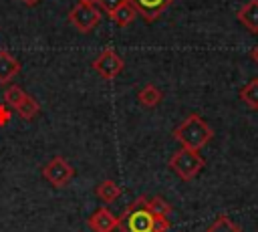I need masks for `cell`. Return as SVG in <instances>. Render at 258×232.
<instances>
[{
    "label": "cell",
    "instance_id": "obj_1",
    "mask_svg": "<svg viewBox=\"0 0 258 232\" xmlns=\"http://www.w3.org/2000/svg\"><path fill=\"white\" fill-rule=\"evenodd\" d=\"M143 202H145V196H139L119 216L121 232H167L171 228V222L165 216H153L143 206Z\"/></svg>",
    "mask_w": 258,
    "mask_h": 232
},
{
    "label": "cell",
    "instance_id": "obj_2",
    "mask_svg": "<svg viewBox=\"0 0 258 232\" xmlns=\"http://www.w3.org/2000/svg\"><path fill=\"white\" fill-rule=\"evenodd\" d=\"M212 137H214V129L198 113L187 115L173 129V139H177L181 143V147L194 149V151H200L202 147H206L212 141Z\"/></svg>",
    "mask_w": 258,
    "mask_h": 232
},
{
    "label": "cell",
    "instance_id": "obj_3",
    "mask_svg": "<svg viewBox=\"0 0 258 232\" xmlns=\"http://www.w3.org/2000/svg\"><path fill=\"white\" fill-rule=\"evenodd\" d=\"M183 182H191L200 171L202 167L206 165V159L200 155V151H194V149H177L171 157H169V163H167Z\"/></svg>",
    "mask_w": 258,
    "mask_h": 232
},
{
    "label": "cell",
    "instance_id": "obj_4",
    "mask_svg": "<svg viewBox=\"0 0 258 232\" xmlns=\"http://www.w3.org/2000/svg\"><path fill=\"white\" fill-rule=\"evenodd\" d=\"M69 22L79 30V32H91L99 22H101V10L93 2H83L79 0L71 10H69Z\"/></svg>",
    "mask_w": 258,
    "mask_h": 232
},
{
    "label": "cell",
    "instance_id": "obj_5",
    "mask_svg": "<svg viewBox=\"0 0 258 232\" xmlns=\"http://www.w3.org/2000/svg\"><path fill=\"white\" fill-rule=\"evenodd\" d=\"M42 178L52 186V188H64L73 178H75V167L60 155L52 157L44 167H42Z\"/></svg>",
    "mask_w": 258,
    "mask_h": 232
},
{
    "label": "cell",
    "instance_id": "obj_6",
    "mask_svg": "<svg viewBox=\"0 0 258 232\" xmlns=\"http://www.w3.org/2000/svg\"><path fill=\"white\" fill-rule=\"evenodd\" d=\"M123 67H125L123 59H121V56L117 54V50H113V48H103V50L99 52V56L93 61L95 73H99L105 81L117 79V77L121 75Z\"/></svg>",
    "mask_w": 258,
    "mask_h": 232
},
{
    "label": "cell",
    "instance_id": "obj_7",
    "mask_svg": "<svg viewBox=\"0 0 258 232\" xmlns=\"http://www.w3.org/2000/svg\"><path fill=\"white\" fill-rule=\"evenodd\" d=\"M87 224L93 232H115L119 228V218L107 206H101L89 216Z\"/></svg>",
    "mask_w": 258,
    "mask_h": 232
},
{
    "label": "cell",
    "instance_id": "obj_8",
    "mask_svg": "<svg viewBox=\"0 0 258 232\" xmlns=\"http://www.w3.org/2000/svg\"><path fill=\"white\" fill-rule=\"evenodd\" d=\"M137 14H141L147 22H153L157 16H161L175 0H129Z\"/></svg>",
    "mask_w": 258,
    "mask_h": 232
},
{
    "label": "cell",
    "instance_id": "obj_9",
    "mask_svg": "<svg viewBox=\"0 0 258 232\" xmlns=\"http://www.w3.org/2000/svg\"><path fill=\"white\" fill-rule=\"evenodd\" d=\"M236 18L240 20V24L250 30V32H258V0H248L238 12H236Z\"/></svg>",
    "mask_w": 258,
    "mask_h": 232
},
{
    "label": "cell",
    "instance_id": "obj_10",
    "mask_svg": "<svg viewBox=\"0 0 258 232\" xmlns=\"http://www.w3.org/2000/svg\"><path fill=\"white\" fill-rule=\"evenodd\" d=\"M20 73V61H16L8 50L0 48V83H10Z\"/></svg>",
    "mask_w": 258,
    "mask_h": 232
},
{
    "label": "cell",
    "instance_id": "obj_11",
    "mask_svg": "<svg viewBox=\"0 0 258 232\" xmlns=\"http://www.w3.org/2000/svg\"><path fill=\"white\" fill-rule=\"evenodd\" d=\"M97 196H99V200L103 202V204H111L113 200H117L121 194H123V188L117 184V182H113V180H103L99 186H97Z\"/></svg>",
    "mask_w": 258,
    "mask_h": 232
},
{
    "label": "cell",
    "instance_id": "obj_12",
    "mask_svg": "<svg viewBox=\"0 0 258 232\" xmlns=\"http://www.w3.org/2000/svg\"><path fill=\"white\" fill-rule=\"evenodd\" d=\"M238 97H240V101H242L246 107H250V109L256 111V109H258V77L250 79V81L240 89Z\"/></svg>",
    "mask_w": 258,
    "mask_h": 232
},
{
    "label": "cell",
    "instance_id": "obj_13",
    "mask_svg": "<svg viewBox=\"0 0 258 232\" xmlns=\"http://www.w3.org/2000/svg\"><path fill=\"white\" fill-rule=\"evenodd\" d=\"M111 18H113V22L119 26V28H125V26H129L133 20H135V16H137V10L133 8V4L127 0L125 4H121L113 14H109Z\"/></svg>",
    "mask_w": 258,
    "mask_h": 232
},
{
    "label": "cell",
    "instance_id": "obj_14",
    "mask_svg": "<svg viewBox=\"0 0 258 232\" xmlns=\"http://www.w3.org/2000/svg\"><path fill=\"white\" fill-rule=\"evenodd\" d=\"M161 99H163V93L155 85H145L137 91V101L143 107H155V105L161 103Z\"/></svg>",
    "mask_w": 258,
    "mask_h": 232
},
{
    "label": "cell",
    "instance_id": "obj_15",
    "mask_svg": "<svg viewBox=\"0 0 258 232\" xmlns=\"http://www.w3.org/2000/svg\"><path fill=\"white\" fill-rule=\"evenodd\" d=\"M38 111H40V105H38V101H36L32 95H26V97L20 101V105L16 107V113H18L22 119H26V121L34 119V117L38 115Z\"/></svg>",
    "mask_w": 258,
    "mask_h": 232
},
{
    "label": "cell",
    "instance_id": "obj_16",
    "mask_svg": "<svg viewBox=\"0 0 258 232\" xmlns=\"http://www.w3.org/2000/svg\"><path fill=\"white\" fill-rule=\"evenodd\" d=\"M143 206L153 214V216H169L171 214V204H167L161 196H153V198H145Z\"/></svg>",
    "mask_w": 258,
    "mask_h": 232
},
{
    "label": "cell",
    "instance_id": "obj_17",
    "mask_svg": "<svg viewBox=\"0 0 258 232\" xmlns=\"http://www.w3.org/2000/svg\"><path fill=\"white\" fill-rule=\"evenodd\" d=\"M204 232H244L238 224H234L226 214H222V216H218Z\"/></svg>",
    "mask_w": 258,
    "mask_h": 232
},
{
    "label": "cell",
    "instance_id": "obj_18",
    "mask_svg": "<svg viewBox=\"0 0 258 232\" xmlns=\"http://www.w3.org/2000/svg\"><path fill=\"white\" fill-rule=\"evenodd\" d=\"M26 97V93L18 87V85H10L6 91H4V101H6V105H10V107H18L20 105V101Z\"/></svg>",
    "mask_w": 258,
    "mask_h": 232
},
{
    "label": "cell",
    "instance_id": "obj_19",
    "mask_svg": "<svg viewBox=\"0 0 258 232\" xmlns=\"http://www.w3.org/2000/svg\"><path fill=\"white\" fill-rule=\"evenodd\" d=\"M125 2H127V0H97L95 4H99L107 14H113V12H115L121 4H125Z\"/></svg>",
    "mask_w": 258,
    "mask_h": 232
},
{
    "label": "cell",
    "instance_id": "obj_20",
    "mask_svg": "<svg viewBox=\"0 0 258 232\" xmlns=\"http://www.w3.org/2000/svg\"><path fill=\"white\" fill-rule=\"evenodd\" d=\"M10 119H12V113H10L8 105H6V103H0V127L8 125V123H10Z\"/></svg>",
    "mask_w": 258,
    "mask_h": 232
},
{
    "label": "cell",
    "instance_id": "obj_21",
    "mask_svg": "<svg viewBox=\"0 0 258 232\" xmlns=\"http://www.w3.org/2000/svg\"><path fill=\"white\" fill-rule=\"evenodd\" d=\"M250 59H252V61H254V63L258 65V44L250 48Z\"/></svg>",
    "mask_w": 258,
    "mask_h": 232
},
{
    "label": "cell",
    "instance_id": "obj_22",
    "mask_svg": "<svg viewBox=\"0 0 258 232\" xmlns=\"http://www.w3.org/2000/svg\"><path fill=\"white\" fill-rule=\"evenodd\" d=\"M22 2H24L26 6H36V4L40 2V0H22Z\"/></svg>",
    "mask_w": 258,
    "mask_h": 232
},
{
    "label": "cell",
    "instance_id": "obj_23",
    "mask_svg": "<svg viewBox=\"0 0 258 232\" xmlns=\"http://www.w3.org/2000/svg\"><path fill=\"white\" fill-rule=\"evenodd\" d=\"M83 2H93V4H95V2H97V0H83Z\"/></svg>",
    "mask_w": 258,
    "mask_h": 232
}]
</instances>
